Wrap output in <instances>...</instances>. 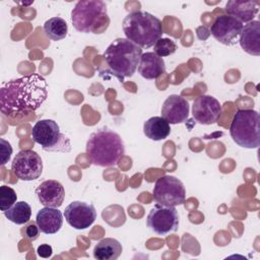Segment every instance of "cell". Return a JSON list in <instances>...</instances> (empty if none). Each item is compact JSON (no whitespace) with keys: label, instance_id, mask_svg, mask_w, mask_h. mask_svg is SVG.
<instances>
[{"label":"cell","instance_id":"1","mask_svg":"<svg viewBox=\"0 0 260 260\" xmlns=\"http://www.w3.org/2000/svg\"><path fill=\"white\" fill-rule=\"evenodd\" d=\"M48 98V84L39 73L4 82L0 88V111L5 116H16L37 111Z\"/></svg>","mask_w":260,"mask_h":260},{"label":"cell","instance_id":"2","mask_svg":"<svg viewBox=\"0 0 260 260\" xmlns=\"http://www.w3.org/2000/svg\"><path fill=\"white\" fill-rule=\"evenodd\" d=\"M142 49L127 39L114 40L104 52V59L108 65V72L123 82L131 77L139 64Z\"/></svg>","mask_w":260,"mask_h":260},{"label":"cell","instance_id":"3","mask_svg":"<svg viewBox=\"0 0 260 260\" xmlns=\"http://www.w3.org/2000/svg\"><path fill=\"white\" fill-rule=\"evenodd\" d=\"M125 153L121 136L110 129L93 132L86 142V154L91 164L99 167H113L119 164Z\"/></svg>","mask_w":260,"mask_h":260},{"label":"cell","instance_id":"4","mask_svg":"<svg viewBox=\"0 0 260 260\" xmlns=\"http://www.w3.org/2000/svg\"><path fill=\"white\" fill-rule=\"evenodd\" d=\"M122 26L126 39L141 49L154 46L162 35L161 21L146 11L128 13L123 19Z\"/></svg>","mask_w":260,"mask_h":260},{"label":"cell","instance_id":"5","mask_svg":"<svg viewBox=\"0 0 260 260\" xmlns=\"http://www.w3.org/2000/svg\"><path fill=\"white\" fill-rule=\"evenodd\" d=\"M71 21L79 32L101 34L110 22L107 5L101 0L78 1L71 11Z\"/></svg>","mask_w":260,"mask_h":260},{"label":"cell","instance_id":"6","mask_svg":"<svg viewBox=\"0 0 260 260\" xmlns=\"http://www.w3.org/2000/svg\"><path fill=\"white\" fill-rule=\"evenodd\" d=\"M230 134L241 147L257 148L260 144V116L251 109L239 110L233 117Z\"/></svg>","mask_w":260,"mask_h":260},{"label":"cell","instance_id":"7","mask_svg":"<svg viewBox=\"0 0 260 260\" xmlns=\"http://www.w3.org/2000/svg\"><path fill=\"white\" fill-rule=\"evenodd\" d=\"M31 137L46 151L69 152L71 144L54 120L43 119L38 121L31 128Z\"/></svg>","mask_w":260,"mask_h":260},{"label":"cell","instance_id":"8","mask_svg":"<svg viewBox=\"0 0 260 260\" xmlns=\"http://www.w3.org/2000/svg\"><path fill=\"white\" fill-rule=\"evenodd\" d=\"M152 195L155 202L158 204L177 206L184 204L186 190L183 183L178 178L165 175L155 181Z\"/></svg>","mask_w":260,"mask_h":260},{"label":"cell","instance_id":"9","mask_svg":"<svg viewBox=\"0 0 260 260\" xmlns=\"http://www.w3.org/2000/svg\"><path fill=\"white\" fill-rule=\"evenodd\" d=\"M147 226L157 235L164 236L176 232L179 226V214L175 206L155 204L146 217Z\"/></svg>","mask_w":260,"mask_h":260},{"label":"cell","instance_id":"10","mask_svg":"<svg viewBox=\"0 0 260 260\" xmlns=\"http://www.w3.org/2000/svg\"><path fill=\"white\" fill-rule=\"evenodd\" d=\"M11 171L22 181L37 180L43 172L42 158L31 149L20 150L12 160Z\"/></svg>","mask_w":260,"mask_h":260},{"label":"cell","instance_id":"11","mask_svg":"<svg viewBox=\"0 0 260 260\" xmlns=\"http://www.w3.org/2000/svg\"><path fill=\"white\" fill-rule=\"evenodd\" d=\"M242 28L243 23L236 17L231 15H219L211 24L210 32L219 43L232 46L238 42Z\"/></svg>","mask_w":260,"mask_h":260},{"label":"cell","instance_id":"12","mask_svg":"<svg viewBox=\"0 0 260 260\" xmlns=\"http://www.w3.org/2000/svg\"><path fill=\"white\" fill-rule=\"evenodd\" d=\"M64 216L67 223L75 230L89 228L96 218V211L92 204L83 201H73L66 206Z\"/></svg>","mask_w":260,"mask_h":260},{"label":"cell","instance_id":"13","mask_svg":"<svg viewBox=\"0 0 260 260\" xmlns=\"http://www.w3.org/2000/svg\"><path fill=\"white\" fill-rule=\"evenodd\" d=\"M221 113V105L211 95L203 94L193 102L192 115L199 124L211 125L218 120Z\"/></svg>","mask_w":260,"mask_h":260},{"label":"cell","instance_id":"14","mask_svg":"<svg viewBox=\"0 0 260 260\" xmlns=\"http://www.w3.org/2000/svg\"><path fill=\"white\" fill-rule=\"evenodd\" d=\"M161 117L171 124L184 123L189 117V104L179 94L169 95L161 106Z\"/></svg>","mask_w":260,"mask_h":260},{"label":"cell","instance_id":"15","mask_svg":"<svg viewBox=\"0 0 260 260\" xmlns=\"http://www.w3.org/2000/svg\"><path fill=\"white\" fill-rule=\"evenodd\" d=\"M36 195L44 206L59 208L64 201L65 190L60 182L56 180H47L38 186Z\"/></svg>","mask_w":260,"mask_h":260},{"label":"cell","instance_id":"16","mask_svg":"<svg viewBox=\"0 0 260 260\" xmlns=\"http://www.w3.org/2000/svg\"><path fill=\"white\" fill-rule=\"evenodd\" d=\"M62 212L55 207H47L40 209L36 216V222L40 231L46 235L58 233L63 225Z\"/></svg>","mask_w":260,"mask_h":260},{"label":"cell","instance_id":"17","mask_svg":"<svg viewBox=\"0 0 260 260\" xmlns=\"http://www.w3.org/2000/svg\"><path fill=\"white\" fill-rule=\"evenodd\" d=\"M260 7L259 1L252 0H231L228 1L224 7L228 15L234 16L243 22H250L257 15Z\"/></svg>","mask_w":260,"mask_h":260},{"label":"cell","instance_id":"18","mask_svg":"<svg viewBox=\"0 0 260 260\" xmlns=\"http://www.w3.org/2000/svg\"><path fill=\"white\" fill-rule=\"evenodd\" d=\"M239 43L241 48L252 56L260 55V22L252 20L243 25Z\"/></svg>","mask_w":260,"mask_h":260},{"label":"cell","instance_id":"19","mask_svg":"<svg viewBox=\"0 0 260 260\" xmlns=\"http://www.w3.org/2000/svg\"><path fill=\"white\" fill-rule=\"evenodd\" d=\"M138 73L145 79H155L166 71L164 59L154 52H146L141 55L138 64Z\"/></svg>","mask_w":260,"mask_h":260},{"label":"cell","instance_id":"20","mask_svg":"<svg viewBox=\"0 0 260 260\" xmlns=\"http://www.w3.org/2000/svg\"><path fill=\"white\" fill-rule=\"evenodd\" d=\"M144 135L150 140L159 141L166 139L171 133L170 123L162 117H151L143 124Z\"/></svg>","mask_w":260,"mask_h":260},{"label":"cell","instance_id":"21","mask_svg":"<svg viewBox=\"0 0 260 260\" xmlns=\"http://www.w3.org/2000/svg\"><path fill=\"white\" fill-rule=\"evenodd\" d=\"M121 243L113 238L101 240L93 248V257L98 260H115L122 253Z\"/></svg>","mask_w":260,"mask_h":260},{"label":"cell","instance_id":"22","mask_svg":"<svg viewBox=\"0 0 260 260\" xmlns=\"http://www.w3.org/2000/svg\"><path fill=\"white\" fill-rule=\"evenodd\" d=\"M44 31L50 40L57 42L63 40L67 36L68 25L63 18L55 16L45 21Z\"/></svg>","mask_w":260,"mask_h":260},{"label":"cell","instance_id":"23","mask_svg":"<svg viewBox=\"0 0 260 260\" xmlns=\"http://www.w3.org/2000/svg\"><path fill=\"white\" fill-rule=\"evenodd\" d=\"M4 215L13 223L24 224L30 219L31 207L25 201H18L9 209L4 211Z\"/></svg>","mask_w":260,"mask_h":260},{"label":"cell","instance_id":"24","mask_svg":"<svg viewBox=\"0 0 260 260\" xmlns=\"http://www.w3.org/2000/svg\"><path fill=\"white\" fill-rule=\"evenodd\" d=\"M177 44L168 38H160L153 46V52L159 57H167L176 52Z\"/></svg>","mask_w":260,"mask_h":260},{"label":"cell","instance_id":"25","mask_svg":"<svg viewBox=\"0 0 260 260\" xmlns=\"http://www.w3.org/2000/svg\"><path fill=\"white\" fill-rule=\"evenodd\" d=\"M16 192L9 186L0 187V209L4 212L14 205L17 201Z\"/></svg>","mask_w":260,"mask_h":260},{"label":"cell","instance_id":"26","mask_svg":"<svg viewBox=\"0 0 260 260\" xmlns=\"http://www.w3.org/2000/svg\"><path fill=\"white\" fill-rule=\"evenodd\" d=\"M0 153H1V165H6L12 154V147L10 143L4 138H0Z\"/></svg>","mask_w":260,"mask_h":260},{"label":"cell","instance_id":"27","mask_svg":"<svg viewBox=\"0 0 260 260\" xmlns=\"http://www.w3.org/2000/svg\"><path fill=\"white\" fill-rule=\"evenodd\" d=\"M40 229L37 224V222H30L27 224L24 229V237L29 241H36L39 238L40 235Z\"/></svg>","mask_w":260,"mask_h":260},{"label":"cell","instance_id":"28","mask_svg":"<svg viewBox=\"0 0 260 260\" xmlns=\"http://www.w3.org/2000/svg\"><path fill=\"white\" fill-rule=\"evenodd\" d=\"M37 253H38V255H39L40 257H42V258H49V257H51L52 254H53V249H52V247H51L50 245H48V244H43V245H41V246L38 247Z\"/></svg>","mask_w":260,"mask_h":260}]
</instances>
